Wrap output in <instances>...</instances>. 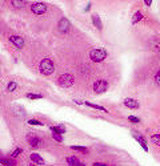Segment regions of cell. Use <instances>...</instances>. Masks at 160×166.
<instances>
[{"mask_svg": "<svg viewBox=\"0 0 160 166\" xmlns=\"http://www.w3.org/2000/svg\"><path fill=\"white\" fill-rule=\"evenodd\" d=\"M40 72L43 73V75L46 76H50L53 73V71H55V66H53V63L50 60V59H43V60L40 61Z\"/></svg>", "mask_w": 160, "mask_h": 166, "instance_id": "cell-1", "label": "cell"}, {"mask_svg": "<svg viewBox=\"0 0 160 166\" xmlns=\"http://www.w3.org/2000/svg\"><path fill=\"white\" fill-rule=\"evenodd\" d=\"M134 137L137 140V142H139L140 146L144 149V152H148V146H147V142H146V140H144V137H142V136L137 134V133H134Z\"/></svg>", "mask_w": 160, "mask_h": 166, "instance_id": "cell-10", "label": "cell"}, {"mask_svg": "<svg viewBox=\"0 0 160 166\" xmlns=\"http://www.w3.org/2000/svg\"><path fill=\"white\" fill-rule=\"evenodd\" d=\"M128 121H129V122L137 124V122H140V118L139 117H135V116H129V117H128Z\"/></svg>", "mask_w": 160, "mask_h": 166, "instance_id": "cell-23", "label": "cell"}, {"mask_svg": "<svg viewBox=\"0 0 160 166\" xmlns=\"http://www.w3.org/2000/svg\"><path fill=\"white\" fill-rule=\"evenodd\" d=\"M23 152V149H20V148H18V149H15L14 150V153H12V158H15V157H18L20 153Z\"/></svg>", "mask_w": 160, "mask_h": 166, "instance_id": "cell-25", "label": "cell"}, {"mask_svg": "<svg viewBox=\"0 0 160 166\" xmlns=\"http://www.w3.org/2000/svg\"><path fill=\"white\" fill-rule=\"evenodd\" d=\"M143 19V13L142 12H135L134 13V16H132V24H136V23H139L140 20H142Z\"/></svg>", "mask_w": 160, "mask_h": 166, "instance_id": "cell-16", "label": "cell"}, {"mask_svg": "<svg viewBox=\"0 0 160 166\" xmlns=\"http://www.w3.org/2000/svg\"><path fill=\"white\" fill-rule=\"evenodd\" d=\"M51 130H52L53 133H56V134H64V133H65V129H64V126H52V128H51Z\"/></svg>", "mask_w": 160, "mask_h": 166, "instance_id": "cell-18", "label": "cell"}, {"mask_svg": "<svg viewBox=\"0 0 160 166\" xmlns=\"http://www.w3.org/2000/svg\"><path fill=\"white\" fill-rule=\"evenodd\" d=\"M11 3H12V6H14L15 8H23V7H26L27 1L26 0H12Z\"/></svg>", "mask_w": 160, "mask_h": 166, "instance_id": "cell-14", "label": "cell"}, {"mask_svg": "<svg viewBox=\"0 0 160 166\" xmlns=\"http://www.w3.org/2000/svg\"><path fill=\"white\" fill-rule=\"evenodd\" d=\"M124 105L127 106L128 109H134V110H136V109H139L140 104H139V101L135 100V98H125Z\"/></svg>", "mask_w": 160, "mask_h": 166, "instance_id": "cell-8", "label": "cell"}, {"mask_svg": "<svg viewBox=\"0 0 160 166\" xmlns=\"http://www.w3.org/2000/svg\"><path fill=\"white\" fill-rule=\"evenodd\" d=\"M92 20H93V24L97 29H103V24H102V20H100V17L97 13H93L92 15Z\"/></svg>", "mask_w": 160, "mask_h": 166, "instance_id": "cell-12", "label": "cell"}, {"mask_svg": "<svg viewBox=\"0 0 160 166\" xmlns=\"http://www.w3.org/2000/svg\"><path fill=\"white\" fill-rule=\"evenodd\" d=\"M43 96L41 95H33V93H27V98H31V100H39Z\"/></svg>", "mask_w": 160, "mask_h": 166, "instance_id": "cell-21", "label": "cell"}, {"mask_svg": "<svg viewBox=\"0 0 160 166\" xmlns=\"http://www.w3.org/2000/svg\"><path fill=\"white\" fill-rule=\"evenodd\" d=\"M29 166H35V165H29Z\"/></svg>", "mask_w": 160, "mask_h": 166, "instance_id": "cell-33", "label": "cell"}, {"mask_svg": "<svg viewBox=\"0 0 160 166\" xmlns=\"http://www.w3.org/2000/svg\"><path fill=\"white\" fill-rule=\"evenodd\" d=\"M73 102H76V104H79V105H83V104H84V102H83V101H82V100H73Z\"/></svg>", "mask_w": 160, "mask_h": 166, "instance_id": "cell-28", "label": "cell"}, {"mask_svg": "<svg viewBox=\"0 0 160 166\" xmlns=\"http://www.w3.org/2000/svg\"><path fill=\"white\" fill-rule=\"evenodd\" d=\"M93 166H105V165L102 162H96V163H93Z\"/></svg>", "mask_w": 160, "mask_h": 166, "instance_id": "cell-29", "label": "cell"}, {"mask_svg": "<svg viewBox=\"0 0 160 166\" xmlns=\"http://www.w3.org/2000/svg\"><path fill=\"white\" fill-rule=\"evenodd\" d=\"M9 41L14 44L16 48H23L24 47V40L20 37V36H16V35H12L9 36Z\"/></svg>", "mask_w": 160, "mask_h": 166, "instance_id": "cell-7", "label": "cell"}, {"mask_svg": "<svg viewBox=\"0 0 160 166\" xmlns=\"http://www.w3.org/2000/svg\"><path fill=\"white\" fill-rule=\"evenodd\" d=\"M0 163L3 166H16V161L15 160H8V158H3V160L0 161Z\"/></svg>", "mask_w": 160, "mask_h": 166, "instance_id": "cell-15", "label": "cell"}, {"mask_svg": "<svg viewBox=\"0 0 160 166\" xmlns=\"http://www.w3.org/2000/svg\"><path fill=\"white\" fill-rule=\"evenodd\" d=\"M144 3H146V6H147V7H149V6H151V3H152V1H151V0H146Z\"/></svg>", "mask_w": 160, "mask_h": 166, "instance_id": "cell-30", "label": "cell"}, {"mask_svg": "<svg viewBox=\"0 0 160 166\" xmlns=\"http://www.w3.org/2000/svg\"><path fill=\"white\" fill-rule=\"evenodd\" d=\"M31 11L35 15H43L47 12V6L44 3H33L31 6Z\"/></svg>", "mask_w": 160, "mask_h": 166, "instance_id": "cell-5", "label": "cell"}, {"mask_svg": "<svg viewBox=\"0 0 160 166\" xmlns=\"http://www.w3.org/2000/svg\"><path fill=\"white\" fill-rule=\"evenodd\" d=\"M67 163H68V166H79L80 165V161L78 160L76 157H73V155H71V157H67Z\"/></svg>", "mask_w": 160, "mask_h": 166, "instance_id": "cell-13", "label": "cell"}, {"mask_svg": "<svg viewBox=\"0 0 160 166\" xmlns=\"http://www.w3.org/2000/svg\"><path fill=\"white\" fill-rule=\"evenodd\" d=\"M28 124L29 125H39V126L43 125V124H41L40 121H38V120H28Z\"/></svg>", "mask_w": 160, "mask_h": 166, "instance_id": "cell-26", "label": "cell"}, {"mask_svg": "<svg viewBox=\"0 0 160 166\" xmlns=\"http://www.w3.org/2000/svg\"><path fill=\"white\" fill-rule=\"evenodd\" d=\"M73 150H79V152H87V148L85 146H72Z\"/></svg>", "mask_w": 160, "mask_h": 166, "instance_id": "cell-24", "label": "cell"}, {"mask_svg": "<svg viewBox=\"0 0 160 166\" xmlns=\"http://www.w3.org/2000/svg\"><path fill=\"white\" fill-rule=\"evenodd\" d=\"M79 166H85V165H84V163H80V165H79Z\"/></svg>", "mask_w": 160, "mask_h": 166, "instance_id": "cell-32", "label": "cell"}, {"mask_svg": "<svg viewBox=\"0 0 160 166\" xmlns=\"http://www.w3.org/2000/svg\"><path fill=\"white\" fill-rule=\"evenodd\" d=\"M87 106H90V108H93V109H97V110H103V112H105V113H108V110L105 108H103V106H100V105H96V104H92V102H84Z\"/></svg>", "mask_w": 160, "mask_h": 166, "instance_id": "cell-17", "label": "cell"}, {"mask_svg": "<svg viewBox=\"0 0 160 166\" xmlns=\"http://www.w3.org/2000/svg\"><path fill=\"white\" fill-rule=\"evenodd\" d=\"M151 140H152V142H154L155 145L160 146V134H154L151 137Z\"/></svg>", "mask_w": 160, "mask_h": 166, "instance_id": "cell-20", "label": "cell"}, {"mask_svg": "<svg viewBox=\"0 0 160 166\" xmlns=\"http://www.w3.org/2000/svg\"><path fill=\"white\" fill-rule=\"evenodd\" d=\"M155 81H156L157 85H160V71L156 73V76H155Z\"/></svg>", "mask_w": 160, "mask_h": 166, "instance_id": "cell-27", "label": "cell"}, {"mask_svg": "<svg viewBox=\"0 0 160 166\" xmlns=\"http://www.w3.org/2000/svg\"><path fill=\"white\" fill-rule=\"evenodd\" d=\"M58 83H59V85L63 86V88H70V86L73 85L75 80H73L72 75H70V73H64V75H61L60 77H59Z\"/></svg>", "mask_w": 160, "mask_h": 166, "instance_id": "cell-3", "label": "cell"}, {"mask_svg": "<svg viewBox=\"0 0 160 166\" xmlns=\"http://www.w3.org/2000/svg\"><path fill=\"white\" fill-rule=\"evenodd\" d=\"M18 89V84L15 83V81H11V83L8 84V86H7V90L8 92H14Z\"/></svg>", "mask_w": 160, "mask_h": 166, "instance_id": "cell-19", "label": "cell"}, {"mask_svg": "<svg viewBox=\"0 0 160 166\" xmlns=\"http://www.w3.org/2000/svg\"><path fill=\"white\" fill-rule=\"evenodd\" d=\"M108 89V83L105 80H97L93 84V92L96 95H102L104 92H107Z\"/></svg>", "mask_w": 160, "mask_h": 166, "instance_id": "cell-4", "label": "cell"}, {"mask_svg": "<svg viewBox=\"0 0 160 166\" xmlns=\"http://www.w3.org/2000/svg\"><path fill=\"white\" fill-rule=\"evenodd\" d=\"M58 28H59V31H60L61 33H67V32L70 31V20H67L65 17H63V19L59 21Z\"/></svg>", "mask_w": 160, "mask_h": 166, "instance_id": "cell-6", "label": "cell"}, {"mask_svg": "<svg viewBox=\"0 0 160 166\" xmlns=\"http://www.w3.org/2000/svg\"><path fill=\"white\" fill-rule=\"evenodd\" d=\"M107 57V52L104 49H92L90 52V59L93 63H102Z\"/></svg>", "mask_w": 160, "mask_h": 166, "instance_id": "cell-2", "label": "cell"}, {"mask_svg": "<svg viewBox=\"0 0 160 166\" xmlns=\"http://www.w3.org/2000/svg\"><path fill=\"white\" fill-rule=\"evenodd\" d=\"M28 142H29V145H31L32 148H38V146H40V145H41L40 138L35 137V136H31V134L28 136Z\"/></svg>", "mask_w": 160, "mask_h": 166, "instance_id": "cell-11", "label": "cell"}, {"mask_svg": "<svg viewBox=\"0 0 160 166\" xmlns=\"http://www.w3.org/2000/svg\"><path fill=\"white\" fill-rule=\"evenodd\" d=\"M29 158H31V161L35 163L36 166H41V165H44V163H46V162H44V160L38 154V153H32Z\"/></svg>", "mask_w": 160, "mask_h": 166, "instance_id": "cell-9", "label": "cell"}, {"mask_svg": "<svg viewBox=\"0 0 160 166\" xmlns=\"http://www.w3.org/2000/svg\"><path fill=\"white\" fill-rule=\"evenodd\" d=\"M52 138L56 141V142H63V137H61V134H56V133H53Z\"/></svg>", "mask_w": 160, "mask_h": 166, "instance_id": "cell-22", "label": "cell"}, {"mask_svg": "<svg viewBox=\"0 0 160 166\" xmlns=\"http://www.w3.org/2000/svg\"><path fill=\"white\" fill-rule=\"evenodd\" d=\"M90 8H91V3H88V6L85 7V11H88V9H90Z\"/></svg>", "mask_w": 160, "mask_h": 166, "instance_id": "cell-31", "label": "cell"}]
</instances>
